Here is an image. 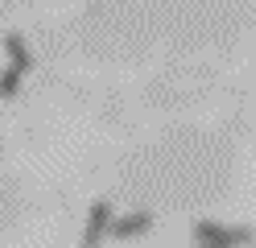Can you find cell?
I'll return each mask as SVG.
<instances>
[{
    "label": "cell",
    "mask_w": 256,
    "mask_h": 248,
    "mask_svg": "<svg viewBox=\"0 0 256 248\" xmlns=\"http://www.w3.org/2000/svg\"><path fill=\"white\" fill-rule=\"evenodd\" d=\"M21 79H25V71H17V66H4V71H0V95L12 99V95L21 91Z\"/></svg>",
    "instance_id": "5"
},
{
    "label": "cell",
    "mask_w": 256,
    "mask_h": 248,
    "mask_svg": "<svg viewBox=\"0 0 256 248\" xmlns=\"http://www.w3.org/2000/svg\"><path fill=\"white\" fill-rule=\"evenodd\" d=\"M112 219H116V211H112L108 198L100 203H91V215H87V231H83V248H100L112 231Z\"/></svg>",
    "instance_id": "2"
},
{
    "label": "cell",
    "mask_w": 256,
    "mask_h": 248,
    "mask_svg": "<svg viewBox=\"0 0 256 248\" xmlns=\"http://www.w3.org/2000/svg\"><path fill=\"white\" fill-rule=\"evenodd\" d=\"M198 248H228V244H198Z\"/></svg>",
    "instance_id": "6"
},
{
    "label": "cell",
    "mask_w": 256,
    "mask_h": 248,
    "mask_svg": "<svg viewBox=\"0 0 256 248\" xmlns=\"http://www.w3.org/2000/svg\"><path fill=\"white\" fill-rule=\"evenodd\" d=\"M149 227H153V215L149 211H128V215H116V219H112L108 236L112 240H136V236H145Z\"/></svg>",
    "instance_id": "3"
},
{
    "label": "cell",
    "mask_w": 256,
    "mask_h": 248,
    "mask_svg": "<svg viewBox=\"0 0 256 248\" xmlns=\"http://www.w3.org/2000/svg\"><path fill=\"white\" fill-rule=\"evenodd\" d=\"M4 58H8V66H17V71H29L34 66V54H29V42L21 38V33H4Z\"/></svg>",
    "instance_id": "4"
},
{
    "label": "cell",
    "mask_w": 256,
    "mask_h": 248,
    "mask_svg": "<svg viewBox=\"0 0 256 248\" xmlns=\"http://www.w3.org/2000/svg\"><path fill=\"white\" fill-rule=\"evenodd\" d=\"M194 240H198V244H228V248H240V244L252 240V231H248V227H219V223H211V219H202V223H194Z\"/></svg>",
    "instance_id": "1"
}]
</instances>
